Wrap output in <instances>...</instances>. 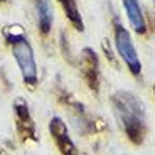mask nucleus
<instances>
[{
    "mask_svg": "<svg viewBox=\"0 0 155 155\" xmlns=\"http://www.w3.org/2000/svg\"><path fill=\"white\" fill-rule=\"evenodd\" d=\"M35 22L41 35H49L54 25V7L51 0H32Z\"/></svg>",
    "mask_w": 155,
    "mask_h": 155,
    "instance_id": "obj_4",
    "label": "nucleus"
},
{
    "mask_svg": "<svg viewBox=\"0 0 155 155\" xmlns=\"http://www.w3.org/2000/svg\"><path fill=\"white\" fill-rule=\"evenodd\" d=\"M49 130L62 155H78L76 147H74L73 140L69 138V133H68V127L61 118H52L49 125Z\"/></svg>",
    "mask_w": 155,
    "mask_h": 155,
    "instance_id": "obj_5",
    "label": "nucleus"
},
{
    "mask_svg": "<svg viewBox=\"0 0 155 155\" xmlns=\"http://www.w3.org/2000/svg\"><path fill=\"white\" fill-rule=\"evenodd\" d=\"M115 47H116L118 56L121 58V61L130 69V73L138 76L142 73V62H140L138 52H137V47L132 41L130 32L120 22L115 24Z\"/></svg>",
    "mask_w": 155,
    "mask_h": 155,
    "instance_id": "obj_3",
    "label": "nucleus"
},
{
    "mask_svg": "<svg viewBox=\"0 0 155 155\" xmlns=\"http://www.w3.org/2000/svg\"><path fill=\"white\" fill-rule=\"evenodd\" d=\"M113 105H115V113L120 123L123 125V130L127 132L128 138L135 143H140L147 132L143 105L132 93H118L113 98Z\"/></svg>",
    "mask_w": 155,
    "mask_h": 155,
    "instance_id": "obj_2",
    "label": "nucleus"
},
{
    "mask_svg": "<svg viewBox=\"0 0 155 155\" xmlns=\"http://www.w3.org/2000/svg\"><path fill=\"white\" fill-rule=\"evenodd\" d=\"M15 115H17V127L24 137H34V125H32L31 115H29L27 105L22 100H17L15 103Z\"/></svg>",
    "mask_w": 155,
    "mask_h": 155,
    "instance_id": "obj_8",
    "label": "nucleus"
},
{
    "mask_svg": "<svg viewBox=\"0 0 155 155\" xmlns=\"http://www.w3.org/2000/svg\"><path fill=\"white\" fill-rule=\"evenodd\" d=\"M153 5H155V0H153Z\"/></svg>",
    "mask_w": 155,
    "mask_h": 155,
    "instance_id": "obj_10",
    "label": "nucleus"
},
{
    "mask_svg": "<svg viewBox=\"0 0 155 155\" xmlns=\"http://www.w3.org/2000/svg\"><path fill=\"white\" fill-rule=\"evenodd\" d=\"M121 2H123L125 12H127V19L130 22V27L133 29L135 34L143 35L148 27H147V20H145L140 2L138 0H121Z\"/></svg>",
    "mask_w": 155,
    "mask_h": 155,
    "instance_id": "obj_6",
    "label": "nucleus"
},
{
    "mask_svg": "<svg viewBox=\"0 0 155 155\" xmlns=\"http://www.w3.org/2000/svg\"><path fill=\"white\" fill-rule=\"evenodd\" d=\"M58 2H59L62 12H64V15L69 20L71 25L79 32L84 31V22H83V17L79 14V7H78L76 0H58Z\"/></svg>",
    "mask_w": 155,
    "mask_h": 155,
    "instance_id": "obj_7",
    "label": "nucleus"
},
{
    "mask_svg": "<svg viewBox=\"0 0 155 155\" xmlns=\"http://www.w3.org/2000/svg\"><path fill=\"white\" fill-rule=\"evenodd\" d=\"M8 0H0V4H7Z\"/></svg>",
    "mask_w": 155,
    "mask_h": 155,
    "instance_id": "obj_9",
    "label": "nucleus"
},
{
    "mask_svg": "<svg viewBox=\"0 0 155 155\" xmlns=\"http://www.w3.org/2000/svg\"><path fill=\"white\" fill-rule=\"evenodd\" d=\"M4 39L10 46V52L15 59L19 71L22 74L24 83L31 88L37 86L39 83V71L35 62L34 47L29 42V37L25 35V31L19 24H12L4 29Z\"/></svg>",
    "mask_w": 155,
    "mask_h": 155,
    "instance_id": "obj_1",
    "label": "nucleus"
}]
</instances>
